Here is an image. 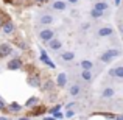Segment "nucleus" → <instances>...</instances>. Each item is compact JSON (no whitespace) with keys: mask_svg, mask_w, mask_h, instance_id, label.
Returning <instances> with one entry per match:
<instances>
[{"mask_svg":"<svg viewBox=\"0 0 123 120\" xmlns=\"http://www.w3.org/2000/svg\"><path fill=\"white\" fill-rule=\"evenodd\" d=\"M81 76H83L84 81H90V80H92V72H90V70H83Z\"/></svg>","mask_w":123,"mask_h":120,"instance_id":"19","label":"nucleus"},{"mask_svg":"<svg viewBox=\"0 0 123 120\" xmlns=\"http://www.w3.org/2000/svg\"><path fill=\"white\" fill-rule=\"evenodd\" d=\"M90 16H92L93 19H98V17H101V16H103V11H98V9L93 8L92 11H90Z\"/></svg>","mask_w":123,"mask_h":120,"instance_id":"21","label":"nucleus"},{"mask_svg":"<svg viewBox=\"0 0 123 120\" xmlns=\"http://www.w3.org/2000/svg\"><path fill=\"white\" fill-rule=\"evenodd\" d=\"M69 2H70V3H76V2H78V0H69Z\"/></svg>","mask_w":123,"mask_h":120,"instance_id":"30","label":"nucleus"},{"mask_svg":"<svg viewBox=\"0 0 123 120\" xmlns=\"http://www.w3.org/2000/svg\"><path fill=\"white\" fill-rule=\"evenodd\" d=\"M115 94L114 87H105V90L101 92V98H112Z\"/></svg>","mask_w":123,"mask_h":120,"instance_id":"12","label":"nucleus"},{"mask_svg":"<svg viewBox=\"0 0 123 120\" xmlns=\"http://www.w3.org/2000/svg\"><path fill=\"white\" fill-rule=\"evenodd\" d=\"M48 44H50V48H51L53 51H58L61 47H62V42H61L59 39H56V38H53V39L48 42Z\"/></svg>","mask_w":123,"mask_h":120,"instance_id":"11","label":"nucleus"},{"mask_svg":"<svg viewBox=\"0 0 123 120\" xmlns=\"http://www.w3.org/2000/svg\"><path fill=\"white\" fill-rule=\"evenodd\" d=\"M20 108H22V106L17 105V103H11V105H9V109H11V112H19V111H20Z\"/></svg>","mask_w":123,"mask_h":120,"instance_id":"22","label":"nucleus"},{"mask_svg":"<svg viewBox=\"0 0 123 120\" xmlns=\"http://www.w3.org/2000/svg\"><path fill=\"white\" fill-rule=\"evenodd\" d=\"M109 75L114 76V78H123V66L114 67V69L109 70Z\"/></svg>","mask_w":123,"mask_h":120,"instance_id":"7","label":"nucleus"},{"mask_svg":"<svg viewBox=\"0 0 123 120\" xmlns=\"http://www.w3.org/2000/svg\"><path fill=\"white\" fill-rule=\"evenodd\" d=\"M73 115H75V112H73V111H70V109H69V111H67V117H73Z\"/></svg>","mask_w":123,"mask_h":120,"instance_id":"24","label":"nucleus"},{"mask_svg":"<svg viewBox=\"0 0 123 120\" xmlns=\"http://www.w3.org/2000/svg\"><path fill=\"white\" fill-rule=\"evenodd\" d=\"M120 56V50H117V48H109V50H106L105 53H101V56H100V59L103 61V63H111L114 58Z\"/></svg>","mask_w":123,"mask_h":120,"instance_id":"1","label":"nucleus"},{"mask_svg":"<svg viewBox=\"0 0 123 120\" xmlns=\"http://www.w3.org/2000/svg\"><path fill=\"white\" fill-rule=\"evenodd\" d=\"M0 120H8V119H6V117H0Z\"/></svg>","mask_w":123,"mask_h":120,"instance_id":"34","label":"nucleus"},{"mask_svg":"<svg viewBox=\"0 0 123 120\" xmlns=\"http://www.w3.org/2000/svg\"><path fill=\"white\" fill-rule=\"evenodd\" d=\"M89 27H90L89 24H84V25H83V30H87V28H89Z\"/></svg>","mask_w":123,"mask_h":120,"instance_id":"26","label":"nucleus"},{"mask_svg":"<svg viewBox=\"0 0 123 120\" xmlns=\"http://www.w3.org/2000/svg\"><path fill=\"white\" fill-rule=\"evenodd\" d=\"M2 25H3V22H2V17H0V27H2Z\"/></svg>","mask_w":123,"mask_h":120,"instance_id":"35","label":"nucleus"},{"mask_svg":"<svg viewBox=\"0 0 123 120\" xmlns=\"http://www.w3.org/2000/svg\"><path fill=\"white\" fill-rule=\"evenodd\" d=\"M3 108H5V103H3L2 100H0V109H3Z\"/></svg>","mask_w":123,"mask_h":120,"instance_id":"27","label":"nucleus"},{"mask_svg":"<svg viewBox=\"0 0 123 120\" xmlns=\"http://www.w3.org/2000/svg\"><path fill=\"white\" fill-rule=\"evenodd\" d=\"M112 33H114V30H112L111 27H103V28H100V30H98V33H97V34H98L100 38H106V36H111Z\"/></svg>","mask_w":123,"mask_h":120,"instance_id":"9","label":"nucleus"},{"mask_svg":"<svg viewBox=\"0 0 123 120\" xmlns=\"http://www.w3.org/2000/svg\"><path fill=\"white\" fill-rule=\"evenodd\" d=\"M2 31L5 34H11L12 31H14V24H12L11 20H8V22H5V24L2 25Z\"/></svg>","mask_w":123,"mask_h":120,"instance_id":"8","label":"nucleus"},{"mask_svg":"<svg viewBox=\"0 0 123 120\" xmlns=\"http://www.w3.org/2000/svg\"><path fill=\"white\" fill-rule=\"evenodd\" d=\"M55 117H58V119H61V117H62V114H61V112H55Z\"/></svg>","mask_w":123,"mask_h":120,"instance_id":"25","label":"nucleus"},{"mask_svg":"<svg viewBox=\"0 0 123 120\" xmlns=\"http://www.w3.org/2000/svg\"><path fill=\"white\" fill-rule=\"evenodd\" d=\"M61 59L62 61H73L75 59V53H73V51H64V53L61 55Z\"/></svg>","mask_w":123,"mask_h":120,"instance_id":"14","label":"nucleus"},{"mask_svg":"<svg viewBox=\"0 0 123 120\" xmlns=\"http://www.w3.org/2000/svg\"><path fill=\"white\" fill-rule=\"evenodd\" d=\"M11 53H12V48H11L9 44H6V42L0 44V58H6V56H9Z\"/></svg>","mask_w":123,"mask_h":120,"instance_id":"3","label":"nucleus"},{"mask_svg":"<svg viewBox=\"0 0 123 120\" xmlns=\"http://www.w3.org/2000/svg\"><path fill=\"white\" fill-rule=\"evenodd\" d=\"M93 8H95V9H98V11H103V13H105L106 9L109 8V5H108L106 2H97L95 5H93Z\"/></svg>","mask_w":123,"mask_h":120,"instance_id":"15","label":"nucleus"},{"mask_svg":"<svg viewBox=\"0 0 123 120\" xmlns=\"http://www.w3.org/2000/svg\"><path fill=\"white\" fill-rule=\"evenodd\" d=\"M117 120H123V115H120V117H117Z\"/></svg>","mask_w":123,"mask_h":120,"instance_id":"32","label":"nucleus"},{"mask_svg":"<svg viewBox=\"0 0 123 120\" xmlns=\"http://www.w3.org/2000/svg\"><path fill=\"white\" fill-rule=\"evenodd\" d=\"M42 59H44V63H45V64H47V66H50V67H51V69H53V67H55V64H53V63H51V61H50V59H48V58H47V55H45V53H44V51H42Z\"/></svg>","mask_w":123,"mask_h":120,"instance_id":"23","label":"nucleus"},{"mask_svg":"<svg viewBox=\"0 0 123 120\" xmlns=\"http://www.w3.org/2000/svg\"><path fill=\"white\" fill-rule=\"evenodd\" d=\"M37 103H39V98H37V97H31L30 100H27V103H25V106H27V108H31V106L37 105Z\"/></svg>","mask_w":123,"mask_h":120,"instance_id":"18","label":"nucleus"},{"mask_svg":"<svg viewBox=\"0 0 123 120\" xmlns=\"http://www.w3.org/2000/svg\"><path fill=\"white\" fill-rule=\"evenodd\" d=\"M118 30H120L122 33H123V24H120V25H118Z\"/></svg>","mask_w":123,"mask_h":120,"instance_id":"28","label":"nucleus"},{"mask_svg":"<svg viewBox=\"0 0 123 120\" xmlns=\"http://www.w3.org/2000/svg\"><path fill=\"white\" fill-rule=\"evenodd\" d=\"M56 84H58V87H64V86H67V73H59L58 75V80H56Z\"/></svg>","mask_w":123,"mask_h":120,"instance_id":"10","label":"nucleus"},{"mask_svg":"<svg viewBox=\"0 0 123 120\" xmlns=\"http://www.w3.org/2000/svg\"><path fill=\"white\" fill-rule=\"evenodd\" d=\"M80 92H81V86H80V84H72V86H70L69 94H70L72 97H76Z\"/></svg>","mask_w":123,"mask_h":120,"instance_id":"13","label":"nucleus"},{"mask_svg":"<svg viewBox=\"0 0 123 120\" xmlns=\"http://www.w3.org/2000/svg\"><path fill=\"white\" fill-rule=\"evenodd\" d=\"M66 2H61V0H58V2L53 3V9H56V11H64L66 9Z\"/></svg>","mask_w":123,"mask_h":120,"instance_id":"16","label":"nucleus"},{"mask_svg":"<svg viewBox=\"0 0 123 120\" xmlns=\"http://www.w3.org/2000/svg\"><path fill=\"white\" fill-rule=\"evenodd\" d=\"M53 36H55V33H53V30H50V28H45V30L39 31V39L44 41V42H50L53 39Z\"/></svg>","mask_w":123,"mask_h":120,"instance_id":"2","label":"nucleus"},{"mask_svg":"<svg viewBox=\"0 0 123 120\" xmlns=\"http://www.w3.org/2000/svg\"><path fill=\"white\" fill-rule=\"evenodd\" d=\"M45 120H55L53 117H48V119H45Z\"/></svg>","mask_w":123,"mask_h":120,"instance_id":"33","label":"nucleus"},{"mask_svg":"<svg viewBox=\"0 0 123 120\" xmlns=\"http://www.w3.org/2000/svg\"><path fill=\"white\" fill-rule=\"evenodd\" d=\"M36 2H37V3H41V2H45V0H36Z\"/></svg>","mask_w":123,"mask_h":120,"instance_id":"36","label":"nucleus"},{"mask_svg":"<svg viewBox=\"0 0 123 120\" xmlns=\"http://www.w3.org/2000/svg\"><path fill=\"white\" fill-rule=\"evenodd\" d=\"M53 22H55V19H53V16H50V14H44L39 19V25H44V27H48V25H51Z\"/></svg>","mask_w":123,"mask_h":120,"instance_id":"5","label":"nucleus"},{"mask_svg":"<svg viewBox=\"0 0 123 120\" xmlns=\"http://www.w3.org/2000/svg\"><path fill=\"white\" fill-rule=\"evenodd\" d=\"M81 67H83V70H90L93 67V63L89 61V59H83L81 61Z\"/></svg>","mask_w":123,"mask_h":120,"instance_id":"17","label":"nucleus"},{"mask_svg":"<svg viewBox=\"0 0 123 120\" xmlns=\"http://www.w3.org/2000/svg\"><path fill=\"white\" fill-rule=\"evenodd\" d=\"M27 83L30 84L31 87H39L41 86V80H39V75H30L27 78Z\"/></svg>","mask_w":123,"mask_h":120,"instance_id":"6","label":"nucleus"},{"mask_svg":"<svg viewBox=\"0 0 123 120\" xmlns=\"http://www.w3.org/2000/svg\"><path fill=\"white\" fill-rule=\"evenodd\" d=\"M19 120H30V119H28V117H20Z\"/></svg>","mask_w":123,"mask_h":120,"instance_id":"29","label":"nucleus"},{"mask_svg":"<svg viewBox=\"0 0 123 120\" xmlns=\"http://www.w3.org/2000/svg\"><path fill=\"white\" fill-rule=\"evenodd\" d=\"M115 5H120V0H115Z\"/></svg>","mask_w":123,"mask_h":120,"instance_id":"31","label":"nucleus"},{"mask_svg":"<svg viewBox=\"0 0 123 120\" xmlns=\"http://www.w3.org/2000/svg\"><path fill=\"white\" fill-rule=\"evenodd\" d=\"M20 67H22V61L19 58H14V59L8 61V64H6V69L8 70H19Z\"/></svg>","mask_w":123,"mask_h":120,"instance_id":"4","label":"nucleus"},{"mask_svg":"<svg viewBox=\"0 0 123 120\" xmlns=\"http://www.w3.org/2000/svg\"><path fill=\"white\" fill-rule=\"evenodd\" d=\"M51 89H53V81H51V80H47V81H45V84L42 86V90H45V92H47V90H51Z\"/></svg>","mask_w":123,"mask_h":120,"instance_id":"20","label":"nucleus"}]
</instances>
